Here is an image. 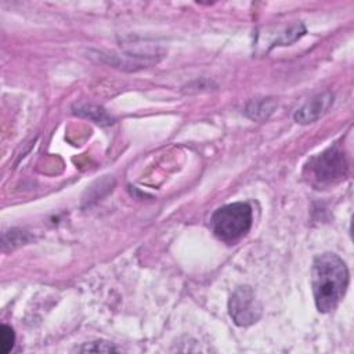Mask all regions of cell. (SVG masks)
Instances as JSON below:
<instances>
[{"instance_id":"2","label":"cell","mask_w":354,"mask_h":354,"mask_svg":"<svg viewBox=\"0 0 354 354\" xmlns=\"http://www.w3.org/2000/svg\"><path fill=\"white\" fill-rule=\"evenodd\" d=\"M252 207L246 202H234L214 210L210 217V228L214 236L225 243L241 239L252 227Z\"/></svg>"},{"instance_id":"3","label":"cell","mask_w":354,"mask_h":354,"mask_svg":"<svg viewBox=\"0 0 354 354\" xmlns=\"http://www.w3.org/2000/svg\"><path fill=\"white\" fill-rule=\"evenodd\" d=\"M308 180L317 187H325L335 184L346 177L347 174V160L343 149L333 145L317 155L307 163Z\"/></svg>"},{"instance_id":"5","label":"cell","mask_w":354,"mask_h":354,"mask_svg":"<svg viewBox=\"0 0 354 354\" xmlns=\"http://www.w3.org/2000/svg\"><path fill=\"white\" fill-rule=\"evenodd\" d=\"M333 104V93L324 91L307 101L295 113V120L300 124H310L317 122L322 115H325Z\"/></svg>"},{"instance_id":"4","label":"cell","mask_w":354,"mask_h":354,"mask_svg":"<svg viewBox=\"0 0 354 354\" xmlns=\"http://www.w3.org/2000/svg\"><path fill=\"white\" fill-rule=\"evenodd\" d=\"M228 313L238 326H249L261 317V306L250 286H239L228 300Z\"/></svg>"},{"instance_id":"1","label":"cell","mask_w":354,"mask_h":354,"mask_svg":"<svg viewBox=\"0 0 354 354\" xmlns=\"http://www.w3.org/2000/svg\"><path fill=\"white\" fill-rule=\"evenodd\" d=\"M348 286V270L336 253L318 254L311 267V288L314 303L319 313L335 310L346 295Z\"/></svg>"},{"instance_id":"7","label":"cell","mask_w":354,"mask_h":354,"mask_svg":"<svg viewBox=\"0 0 354 354\" xmlns=\"http://www.w3.org/2000/svg\"><path fill=\"white\" fill-rule=\"evenodd\" d=\"M75 112L82 115V116L90 118V119H94V113H97L98 115V118H95L97 123H105V124L112 123V119L106 115V112L101 108H97V106H77Z\"/></svg>"},{"instance_id":"9","label":"cell","mask_w":354,"mask_h":354,"mask_svg":"<svg viewBox=\"0 0 354 354\" xmlns=\"http://www.w3.org/2000/svg\"><path fill=\"white\" fill-rule=\"evenodd\" d=\"M80 351H95V353L102 351V353H108V351H116V348L112 344L106 343V342H93V343H88L84 347H82Z\"/></svg>"},{"instance_id":"8","label":"cell","mask_w":354,"mask_h":354,"mask_svg":"<svg viewBox=\"0 0 354 354\" xmlns=\"http://www.w3.org/2000/svg\"><path fill=\"white\" fill-rule=\"evenodd\" d=\"M15 344V333L11 326L1 325L0 326V353L7 354L12 350Z\"/></svg>"},{"instance_id":"6","label":"cell","mask_w":354,"mask_h":354,"mask_svg":"<svg viewBox=\"0 0 354 354\" xmlns=\"http://www.w3.org/2000/svg\"><path fill=\"white\" fill-rule=\"evenodd\" d=\"M274 105H275L274 101H268V100L252 101L246 108V113L252 119H263L272 112Z\"/></svg>"}]
</instances>
